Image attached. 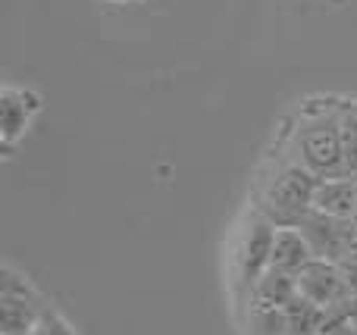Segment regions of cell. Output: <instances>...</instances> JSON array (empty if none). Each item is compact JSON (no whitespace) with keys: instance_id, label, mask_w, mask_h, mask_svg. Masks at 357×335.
I'll return each mask as SVG.
<instances>
[{"instance_id":"cell-1","label":"cell","mask_w":357,"mask_h":335,"mask_svg":"<svg viewBox=\"0 0 357 335\" xmlns=\"http://www.w3.org/2000/svg\"><path fill=\"white\" fill-rule=\"evenodd\" d=\"M320 185L307 166L291 157L285 141L279 138L276 150L260 160L251 182V204L273 219V226H301L304 217L314 210V192Z\"/></svg>"},{"instance_id":"cell-2","label":"cell","mask_w":357,"mask_h":335,"mask_svg":"<svg viewBox=\"0 0 357 335\" xmlns=\"http://www.w3.org/2000/svg\"><path fill=\"white\" fill-rule=\"evenodd\" d=\"M345 98H310L301 104L289 129H282V141L301 166H307L317 179L345 176V157H342L339 113Z\"/></svg>"},{"instance_id":"cell-3","label":"cell","mask_w":357,"mask_h":335,"mask_svg":"<svg viewBox=\"0 0 357 335\" xmlns=\"http://www.w3.org/2000/svg\"><path fill=\"white\" fill-rule=\"evenodd\" d=\"M276 226L264 210L248 201L238 210L235 223L229 226L226 238H222V279H226V292L232 298V311L251 295L257 279L270 270V251Z\"/></svg>"},{"instance_id":"cell-4","label":"cell","mask_w":357,"mask_h":335,"mask_svg":"<svg viewBox=\"0 0 357 335\" xmlns=\"http://www.w3.org/2000/svg\"><path fill=\"white\" fill-rule=\"evenodd\" d=\"M54 311L47 295L13 263L0 267V335H31Z\"/></svg>"},{"instance_id":"cell-5","label":"cell","mask_w":357,"mask_h":335,"mask_svg":"<svg viewBox=\"0 0 357 335\" xmlns=\"http://www.w3.org/2000/svg\"><path fill=\"white\" fill-rule=\"evenodd\" d=\"M298 282V295L307 301H314L317 307L329 313H339V311H348V301H351V288H348V279H345V270L342 263H333V260H310L301 273L295 276Z\"/></svg>"},{"instance_id":"cell-6","label":"cell","mask_w":357,"mask_h":335,"mask_svg":"<svg viewBox=\"0 0 357 335\" xmlns=\"http://www.w3.org/2000/svg\"><path fill=\"white\" fill-rule=\"evenodd\" d=\"M44 110V98L29 85H3L0 88V144L10 154L29 135L35 116Z\"/></svg>"},{"instance_id":"cell-7","label":"cell","mask_w":357,"mask_h":335,"mask_svg":"<svg viewBox=\"0 0 357 335\" xmlns=\"http://www.w3.org/2000/svg\"><path fill=\"white\" fill-rule=\"evenodd\" d=\"M298 229H301L304 235H307V242L314 244V254L317 257H323V260H333V263H345L348 242H351L354 223L333 219V217H323V213L310 210Z\"/></svg>"},{"instance_id":"cell-8","label":"cell","mask_w":357,"mask_h":335,"mask_svg":"<svg viewBox=\"0 0 357 335\" xmlns=\"http://www.w3.org/2000/svg\"><path fill=\"white\" fill-rule=\"evenodd\" d=\"M310 260H317L314 244L307 242L298 226H276L273 235V251H270V270H279L285 276H298Z\"/></svg>"},{"instance_id":"cell-9","label":"cell","mask_w":357,"mask_h":335,"mask_svg":"<svg viewBox=\"0 0 357 335\" xmlns=\"http://www.w3.org/2000/svg\"><path fill=\"white\" fill-rule=\"evenodd\" d=\"M357 210V176H333L320 179L314 192V213L351 223Z\"/></svg>"},{"instance_id":"cell-10","label":"cell","mask_w":357,"mask_h":335,"mask_svg":"<svg viewBox=\"0 0 357 335\" xmlns=\"http://www.w3.org/2000/svg\"><path fill=\"white\" fill-rule=\"evenodd\" d=\"M235 323L241 335H289V317L285 307H264V304H241L235 307Z\"/></svg>"},{"instance_id":"cell-11","label":"cell","mask_w":357,"mask_h":335,"mask_svg":"<svg viewBox=\"0 0 357 335\" xmlns=\"http://www.w3.org/2000/svg\"><path fill=\"white\" fill-rule=\"evenodd\" d=\"M339 135L342 157H345V176H357V100H342Z\"/></svg>"},{"instance_id":"cell-12","label":"cell","mask_w":357,"mask_h":335,"mask_svg":"<svg viewBox=\"0 0 357 335\" xmlns=\"http://www.w3.org/2000/svg\"><path fill=\"white\" fill-rule=\"evenodd\" d=\"M31 335H79V332H75V326L69 323V320L54 307V311H50L47 317L41 320V326H38Z\"/></svg>"},{"instance_id":"cell-13","label":"cell","mask_w":357,"mask_h":335,"mask_svg":"<svg viewBox=\"0 0 357 335\" xmlns=\"http://www.w3.org/2000/svg\"><path fill=\"white\" fill-rule=\"evenodd\" d=\"M326 335H357V326H351L345 320V323H339V326H333V329H329Z\"/></svg>"},{"instance_id":"cell-14","label":"cell","mask_w":357,"mask_h":335,"mask_svg":"<svg viewBox=\"0 0 357 335\" xmlns=\"http://www.w3.org/2000/svg\"><path fill=\"white\" fill-rule=\"evenodd\" d=\"M107 3H135V0H107Z\"/></svg>"},{"instance_id":"cell-15","label":"cell","mask_w":357,"mask_h":335,"mask_svg":"<svg viewBox=\"0 0 357 335\" xmlns=\"http://www.w3.org/2000/svg\"><path fill=\"white\" fill-rule=\"evenodd\" d=\"M351 223H354V226H357V210H354V219H351Z\"/></svg>"},{"instance_id":"cell-16","label":"cell","mask_w":357,"mask_h":335,"mask_svg":"<svg viewBox=\"0 0 357 335\" xmlns=\"http://www.w3.org/2000/svg\"><path fill=\"white\" fill-rule=\"evenodd\" d=\"M135 3H142V0H135Z\"/></svg>"}]
</instances>
